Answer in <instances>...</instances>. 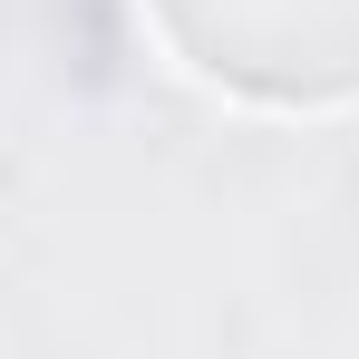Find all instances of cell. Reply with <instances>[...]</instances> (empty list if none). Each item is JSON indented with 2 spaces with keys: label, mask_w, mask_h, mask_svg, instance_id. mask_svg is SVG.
<instances>
[{
  "label": "cell",
  "mask_w": 359,
  "mask_h": 359,
  "mask_svg": "<svg viewBox=\"0 0 359 359\" xmlns=\"http://www.w3.org/2000/svg\"><path fill=\"white\" fill-rule=\"evenodd\" d=\"M165 39L262 107L359 97V0H156Z\"/></svg>",
  "instance_id": "cell-1"
}]
</instances>
